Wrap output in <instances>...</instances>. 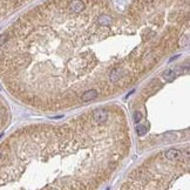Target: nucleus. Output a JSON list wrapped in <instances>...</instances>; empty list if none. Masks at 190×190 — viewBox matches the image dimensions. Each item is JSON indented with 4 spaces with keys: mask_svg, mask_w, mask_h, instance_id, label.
Instances as JSON below:
<instances>
[{
    "mask_svg": "<svg viewBox=\"0 0 190 190\" xmlns=\"http://www.w3.org/2000/svg\"><path fill=\"white\" fill-rule=\"evenodd\" d=\"M163 77L166 79L167 81H172L175 77H176V72L172 71V69H169L163 73Z\"/></svg>",
    "mask_w": 190,
    "mask_h": 190,
    "instance_id": "0eeeda50",
    "label": "nucleus"
},
{
    "mask_svg": "<svg viewBox=\"0 0 190 190\" xmlns=\"http://www.w3.org/2000/svg\"><path fill=\"white\" fill-rule=\"evenodd\" d=\"M121 76H122V72L120 68H113L110 73H109V79L113 81V82H116V81H119L120 79H121Z\"/></svg>",
    "mask_w": 190,
    "mask_h": 190,
    "instance_id": "39448f33",
    "label": "nucleus"
},
{
    "mask_svg": "<svg viewBox=\"0 0 190 190\" xmlns=\"http://www.w3.org/2000/svg\"><path fill=\"white\" fill-rule=\"evenodd\" d=\"M136 133H137V135L142 136V135H144V134L147 133V127H145V126H142V124H137V127H136Z\"/></svg>",
    "mask_w": 190,
    "mask_h": 190,
    "instance_id": "6e6552de",
    "label": "nucleus"
},
{
    "mask_svg": "<svg viewBox=\"0 0 190 190\" xmlns=\"http://www.w3.org/2000/svg\"><path fill=\"white\" fill-rule=\"evenodd\" d=\"M85 2L82 0H72L71 4H69V8H71L72 12L74 13H80L85 10Z\"/></svg>",
    "mask_w": 190,
    "mask_h": 190,
    "instance_id": "f03ea898",
    "label": "nucleus"
},
{
    "mask_svg": "<svg viewBox=\"0 0 190 190\" xmlns=\"http://www.w3.org/2000/svg\"><path fill=\"white\" fill-rule=\"evenodd\" d=\"M0 159H1V153H0Z\"/></svg>",
    "mask_w": 190,
    "mask_h": 190,
    "instance_id": "9b49d317",
    "label": "nucleus"
},
{
    "mask_svg": "<svg viewBox=\"0 0 190 190\" xmlns=\"http://www.w3.org/2000/svg\"><path fill=\"white\" fill-rule=\"evenodd\" d=\"M7 39H8V35H7V34H1V35H0V46H2L4 44H6Z\"/></svg>",
    "mask_w": 190,
    "mask_h": 190,
    "instance_id": "9d476101",
    "label": "nucleus"
},
{
    "mask_svg": "<svg viewBox=\"0 0 190 190\" xmlns=\"http://www.w3.org/2000/svg\"><path fill=\"white\" fill-rule=\"evenodd\" d=\"M97 96H99V92L96 89H89V91H86L83 94L81 95V101L82 102H88V101L95 100Z\"/></svg>",
    "mask_w": 190,
    "mask_h": 190,
    "instance_id": "7ed1b4c3",
    "label": "nucleus"
},
{
    "mask_svg": "<svg viewBox=\"0 0 190 190\" xmlns=\"http://www.w3.org/2000/svg\"><path fill=\"white\" fill-rule=\"evenodd\" d=\"M143 115L141 112H135L134 114H133V120H134V122L135 123H139V122H141V120H142Z\"/></svg>",
    "mask_w": 190,
    "mask_h": 190,
    "instance_id": "1a4fd4ad",
    "label": "nucleus"
},
{
    "mask_svg": "<svg viewBox=\"0 0 190 190\" xmlns=\"http://www.w3.org/2000/svg\"><path fill=\"white\" fill-rule=\"evenodd\" d=\"M108 115H109V113H108V110H106V109H95L94 112H93V119L96 123H103V122H106L107 119H108Z\"/></svg>",
    "mask_w": 190,
    "mask_h": 190,
    "instance_id": "f257e3e1",
    "label": "nucleus"
},
{
    "mask_svg": "<svg viewBox=\"0 0 190 190\" xmlns=\"http://www.w3.org/2000/svg\"><path fill=\"white\" fill-rule=\"evenodd\" d=\"M166 157L168 160H171V161L177 160V159L181 157V151L177 150V149H169L166 151Z\"/></svg>",
    "mask_w": 190,
    "mask_h": 190,
    "instance_id": "20e7f679",
    "label": "nucleus"
},
{
    "mask_svg": "<svg viewBox=\"0 0 190 190\" xmlns=\"http://www.w3.org/2000/svg\"><path fill=\"white\" fill-rule=\"evenodd\" d=\"M97 24L101 26H108L112 24V18L109 15H100L97 18Z\"/></svg>",
    "mask_w": 190,
    "mask_h": 190,
    "instance_id": "423d86ee",
    "label": "nucleus"
}]
</instances>
